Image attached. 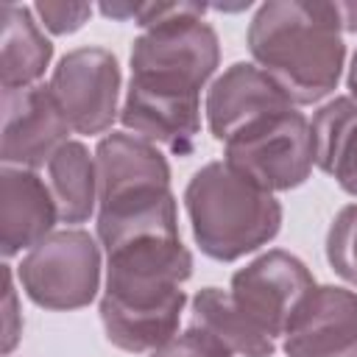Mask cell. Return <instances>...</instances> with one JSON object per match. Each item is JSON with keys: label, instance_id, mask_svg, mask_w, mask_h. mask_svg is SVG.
<instances>
[{"label": "cell", "instance_id": "cell-1", "mask_svg": "<svg viewBox=\"0 0 357 357\" xmlns=\"http://www.w3.org/2000/svg\"><path fill=\"white\" fill-rule=\"evenodd\" d=\"M190 276L192 254L181 237L137 240L109 251L98 304L106 340L128 354H151L165 346L178 335Z\"/></svg>", "mask_w": 357, "mask_h": 357}, {"label": "cell", "instance_id": "cell-2", "mask_svg": "<svg viewBox=\"0 0 357 357\" xmlns=\"http://www.w3.org/2000/svg\"><path fill=\"white\" fill-rule=\"evenodd\" d=\"M254 64L293 106H312L337 89L346 42L335 3L268 0L245 31Z\"/></svg>", "mask_w": 357, "mask_h": 357}, {"label": "cell", "instance_id": "cell-3", "mask_svg": "<svg viewBox=\"0 0 357 357\" xmlns=\"http://www.w3.org/2000/svg\"><path fill=\"white\" fill-rule=\"evenodd\" d=\"M192 240L215 262H234L268 245L282 229V204L223 159L206 162L184 187Z\"/></svg>", "mask_w": 357, "mask_h": 357}, {"label": "cell", "instance_id": "cell-4", "mask_svg": "<svg viewBox=\"0 0 357 357\" xmlns=\"http://www.w3.org/2000/svg\"><path fill=\"white\" fill-rule=\"evenodd\" d=\"M100 243L86 229L70 226L47 234L22 254L17 271L25 296L53 312L89 307L100 290Z\"/></svg>", "mask_w": 357, "mask_h": 357}, {"label": "cell", "instance_id": "cell-5", "mask_svg": "<svg viewBox=\"0 0 357 357\" xmlns=\"http://www.w3.org/2000/svg\"><path fill=\"white\" fill-rule=\"evenodd\" d=\"M223 162L268 192L296 190L315 165L310 120L296 106L265 117L223 145Z\"/></svg>", "mask_w": 357, "mask_h": 357}, {"label": "cell", "instance_id": "cell-6", "mask_svg": "<svg viewBox=\"0 0 357 357\" xmlns=\"http://www.w3.org/2000/svg\"><path fill=\"white\" fill-rule=\"evenodd\" d=\"M120 61L112 50L86 45L67 50L50 73L47 89L56 98L73 134L98 137L120 120Z\"/></svg>", "mask_w": 357, "mask_h": 357}, {"label": "cell", "instance_id": "cell-7", "mask_svg": "<svg viewBox=\"0 0 357 357\" xmlns=\"http://www.w3.org/2000/svg\"><path fill=\"white\" fill-rule=\"evenodd\" d=\"M315 290L310 268L284 248H271L234 271L229 293L237 307L273 340L293 321L301 301Z\"/></svg>", "mask_w": 357, "mask_h": 357}, {"label": "cell", "instance_id": "cell-8", "mask_svg": "<svg viewBox=\"0 0 357 357\" xmlns=\"http://www.w3.org/2000/svg\"><path fill=\"white\" fill-rule=\"evenodd\" d=\"M3 131L0 159L8 167L39 170L47 167L53 153L70 142V123L64 120L47 84L22 89H3Z\"/></svg>", "mask_w": 357, "mask_h": 357}, {"label": "cell", "instance_id": "cell-9", "mask_svg": "<svg viewBox=\"0 0 357 357\" xmlns=\"http://www.w3.org/2000/svg\"><path fill=\"white\" fill-rule=\"evenodd\" d=\"M120 123L128 134L156 148L190 156L201 134V95L128 78Z\"/></svg>", "mask_w": 357, "mask_h": 357}, {"label": "cell", "instance_id": "cell-10", "mask_svg": "<svg viewBox=\"0 0 357 357\" xmlns=\"http://www.w3.org/2000/svg\"><path fill=\"white\" fill-rule=\"evenodd\" d=\"M287 357H357V293L315 284L282 335Z\"/></svg>", "mask_w": 357, "mask_h": 357}, {"label": "cell", "instance_id": "cell-11", "mask_svg": "<svg viewBox=\"0 0 357 357\" xmlns=\"http://www.w3.org/2000/svg\"><path fill=\"white\" fill-rule=\"evenodd\" d=\"M287 109H293L287 95L254 61H234L226 67L209 84L204 100L209 134L223 145L254 123Z\"/></svg>", "mask_w": 357, "mask_h": 357}, {"label": "cell", "instance_id": "cell-12", "mask_svg": "<svg viewBox=\"0 0 357 357\" xmlns=\"http://www.w3.org/2000/svg\"><path fill=\"white\" fill-rule=\"evenodd\" d=\"M59 220L50 187L36 170L0 167V251L8 262L11 257L31 251L47 234H53Z\"/></svg>", "mask_w": 357, "mask_h": 357}, {"label": "cell", "instance_id": "cell-13", "mask_svg": "<svg viewBox=\"0 0 357 357\" xmlns=\"http://www.w3.org/2000/svg\"><path fill=\"white\" fill-rule=\"evenodd\" d=\"M98 206L151 190H170V165L165 153L128 131H112L98 139Z\"/></svg>", "mask_w": 357, "mask_h": 357}, {"label": "cell", "instance_id": "cell-14", "mask_svg": "<svg viewBox=\"0 0 357 357\" xmlns=\"http://www.w3.org/2000/svg\"><path fill=\"white\" fill-rule=\"evenodd\" d=\"M95 234L106 254L137 240H176L178 204L173 190H151L100 204L95 215Z\"/></svg>", "mask_w": 357, "mask_h": 357}, {"label": "cell", "instance_id": "cell-15", "mask_svg": "<svg viewBox=\"0 0 357 357\" xmlns=\"http://www.w3.org/2000/svg\"><path fill=\"white\" fill-rule=\"evenodd\" d=\"M3 39H0V86L22 89L42 81L53 59V42L45 36L31 6H0Z\"/></svg>", "mask_w": 357, "mask_h": 357}, {"label": "cell", "instance_id": "cell-16", "mask_svg": "<svg viewBox=\"0 0 357 357\" xmlns=\"http://www.w3.org/2000/svg\"><path fill=\"white\" fill-rule=\"evenodd\" d=\"M315 165L337 181L346 195L357 198V100L337 95L310 120Z\"/></svg>", "mask_w": 357, "mask_h": 357}, {"label": "cell", "instance_id": "cell-17", "mask_svg": "<svg viewBox=\"0 0 357 357\" xmlns=\"http://www.w3.org/2000/svg\"><path fill=\"white\" fill-rule=\"evenodd\" d=\"M190 326L215 337L234 357H273L276 340L265 335L223 287H201L190 301Z\"/></svg>", "mask_w": 357, "mask_h": 357}, {"label": "cell", "instance_id": "cell-18", "mask_svg": "<svg viewBox=\"0 0 357 357\" xmlns=\"http://www.w3.org/2000/svg\"><path fill=\"white\" fill-rule=\"evenodd\" d=\"M47 187L59 209V220L67 226L86 223L98 215V170L95 153L81 139L64 142L47 162Z\"/></svg>", "mask_w": 357, "mask_h": 357}, {"label": "cell", "instance_id": "cell-19", "mask_svg": "<svg viewBox=\"0 0 357 357\" xmlns=\"http://www.w3.org/2000/svg\"><path fill=\"white\" fill-rule=\"evenodd\" d=\"M326 262L351 287H357V204H346L326 231Z\"/></svg>", "mask_w": 357, "mask_h": 357}, {"label": "cell", "instance_id": "cell-20", "mask_svg": "<svg viewBox=\"0 0 357 357\" xmlns=\"http://www.w3.org/2000/svg\"><path fill=\"white\" fill-rule=\"evenodd\" d=\"M39 25L45 31H50L53 36H67L81 31L89 17H92V6L89 3H36L31 6Z\"/></svg>", "mask_w": 357, "mask_h": 357}, {"label": "cell", "instance_id": "cell-21", "mask_svg": "<svg viewBox=\"0 0 357 357\" xmlns=\"http://www.w3.org/2000/svg\"><path fill=\"white\" fill-rule=\"evenodd\" d=\"M148 357H234L231 351H226L215 337H209L206 332L190 326L178 335H173L165 346L153 349Z\"/></svg>", "mask_w": 357, "mask_h": 357}, {"label": "cell", "instance_id": "cell-22", "mask_svg": "<svg viewBox=\"0 0 357 357\" xmlns=\"http://www.w3.org/2000/svg\"><path fill=\"white\" fill-rule=\"evenodd\" d=\"M3 276H6V287H3V354L8 357L22 337V312L17 307V287H14L17 271L8 262L3 265Z\"/></svg>", "mask_w": 357, "mask_h": 357}, {"label": "cell", "instance_id": "cell-23", "mask_svg": "<svg viewBox=\"0 0 357 357\" xmlns=\"http://www.w3.org/2000/svg\"><path fill=\"white\" fill-rule=\"evenodd\" d=\"M335 8H337V17H340V28L343 33H357V3H340L335 0Z\"/></svg>", "mask_w": 357, "mask_h": 357}, {"label": "cell", "instance_id": "cell-24", "mask_svg": "<svg viewBox=\"0 0 357 357\" xmlns=\"http://www.w3.org/2000/svg\"><path fill=\"white\" fill-rule=\"evenodd\" d=\"M346 86H349V95L357 100V50L351 56V64H349V75H346Z\"/></svg>", "mask_w": 357, "mask_h": 357}]
</instances>
